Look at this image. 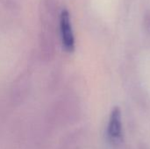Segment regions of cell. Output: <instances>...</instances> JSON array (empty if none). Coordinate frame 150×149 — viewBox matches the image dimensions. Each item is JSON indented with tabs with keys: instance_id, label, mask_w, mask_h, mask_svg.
Wrapping results in <instances>:
<instances>
[{
	"instance_id": "6da1fadb",
	"label": "cell",
	"mask_w": 150,
	"mask_h": 149,
	"mask_svg": "<svg viewBox=\"0 0 150 149\" xmlns=\"http://www.w3.org/2000/svg\"><path fill=\"white\" fill-rule=\"evenodd\" d=\"M59 31L60 36L64 48L68 52H72L75 49V36L71 24L69 11L67 9L61 11L59 15Z\"/></svg>"
},
{
	"instance_id": "7a4b0ae2",
	"label": "cell",
	"mask_w": 150,
	"mask_h": 149,
	"mask_svg": "<svg viewBox=\"0 0 150 149\" xmlns=\"http://www.w3.org/2000/svg\"><path fill=\"white\" fill-rule=\"evenodd\" d=\"M107 136L110 142L117 147L122 141V121H121V111L118 106H115L109 119L107 127Z\"/></svg>"
}]
</instances>
